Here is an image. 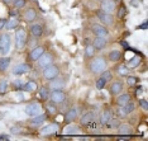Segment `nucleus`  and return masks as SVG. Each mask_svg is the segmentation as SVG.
<instances>
[{"label": "nucleus", "mask_w": 148, "mask_h": 141, "mask_svg": "<svg viewBox=\"0 0 148 141\" xmlns=\"http://www.w3.org/2000/svg\"><path fill=\"white\" fill-rule=\"evenodd\" d=\"M106 126L108 127H109V129H114V127H118V126H119V121H118V120H110L109 121V122H108L106 123Z\"/></svg>", "instance_id": "obj_39"}, {"label": "nucleus", "mask_w": 148, "mask_h": 141, "mask_svg": "<svg viewBox=\"0 0 148 141\" xmlns=\"http://www.w3.org/2000/svg\"><path fill=\"white\" fill-rule=\"evenodd\" d=\"M58 74H60V69L57 68L56 65H53V64L43 69V78L47 79V80L56 79L57 76H58Z\"/></svg>", "instance_id": "obj_3"}, {"label": "nucleus", "mask_w": 148, "mask_h": 141, "mask_svg": "<svg viewBox=\"0 0 148 141\" xmlns=\"http://www.w3.org/2000/svg\"><path fill=\"white\" fill-rule=\"evenodd\" d=\"M140 61H142V59L139 57V56H134V57H132L128 61V64H127V68L128 69H134V68H138L139 66V64H140Z\"/></svg>", "instance_id": "obj_23"}, {"label": "nucleus", "mask_w": 148, "mask_h": 141, "mask_svg": "<svg viewBox=\"0 0 148 141\" xmlns=\"http://www.w3.org/2000/svg\"><path fill=\"white\" fill-rule=\"evenodd\" d=\"M97 18H99V21L103 23V26H109L112 27L114 24V17L113 14H109V13H104V12H97L96 13Z\"/></svg>", "instance_id": "obj_6"}, {"label": "nucleus", "mask_w": 148, "mask_h": 141, "mask_svg": "<svg viewBox=\"0 0 148 141\" xmlns=\"http://www.w3.org/2000/svg\"><path fill=\"white\" fill-rule=\"evenodd\" d=\"M137 1H138V0H132V5H133V6H138L139 4H138Z\"/></svg>", "instance_id": "obj_49"}, {"label": "nucleus", "mask_w": 148, "mask_h": 141, "mask_svg": "<svg viewBox=\"0 0 148 141\" xmlns=\"http://www.w3.org/2000/svg\"><path fill=\"white\" fill-rule=\"evenodd\" d=\"M116 73L119 74L120 76H128L129 75V69H128L127 66H124V65H120V66H118L116 68Z\"/></svg>", "instance_id": "obj_31"}, {"label": "nucleus", "mask_w": 148, "mask_h": 141, "mask_svg": "<svg viewBox=\"0 0 148 141\" xmlns=\"http://www.w3.org/2000/svg\"><path fill=\"white\" fill-rule=\"evenodd\" d=\"M25 113L28 115L29 117H34V116H38L42 113V107L39 103H31V104L27 106L25 108Z\"/></svg>", "instance_id": "obj_7"}, {"label": "nucleus", "mask_w": 148, "mask_h": 141, "mask_svg": "<svg viewBox=\"0 0 148 141\" xmlns=\"http://www.w3.org/2000/svg\"><path fill=\"white\" fill-rule=\"evenodd\" d=\"M49 97H51V100L55 104H61L66 99V95L62 90H53V92L49 94Z\"/></svg>", "instance_id": "obj_10"}, {"label": "nucleus", "mask_w": 148, "mask_h": 141, "mask_svg": "<svg viewBox=\"0 0 148 141\" xmlns=\"http://www.w3.org/2000/svg\"><path fill=\"white\" fill-rule=\"evenodd\" d=\"M122 45H123V47H124V48H129V46H128L127 43H125V41H123V42H122Z\"/></svg>", "instance_id": "obj_51"}, {"label": "nucleus", "mask_w": 148, "mask_h": 141, "mask_svg": "<svg viewBox=\"0 0 148 141\" xmlns=\"http://www.w3.org/2000/svg\"><path fill=\"white\" fill-rule=\"evenodd\" d=\"M31 33H32L33 37L39 38V37L43 36V27L41 24H33L31 27Z\"/></svg>", "instance_id": "obj_19"}, {"label": "nucleus", "mask_w": 148, "mask_h": 141, "mask_svg": "<svg viewBox=\"0 0 148 141\" xmlns=\"http://www.w3.org/2000/svg\"><path fill=\"white\" fill-rule=\"evenodd\" d=\"M92 46L95 50H103L104 47L106 46V38H103V37H95L92 42Z\"/></svg>", "instance_id": "obj_18"}, {"label": "nucleus", "mask_w": 148, "mask_h": 141, "mask_svg": "<svg viewBox=\"0 0 148 141\" xmlns=\"http://www.w3.org/2000/svg\"><path fill=\"white\" fill-rule=\"evenodd\" d=\"M105 84H106L105 80H104L103 78H99V79L96 80V84H95V85H96L97 89H103L104 86H105Z\"/></svg>", "instance_id": "obj_38"}, {"label": "nucleus", "mask_w": 148, "mask_h": 141, "mask_svg": "<svg viewBox=\"0 0 148 141\" xmlns=\"http://www.w3.org/2000/svg\"><path fill=\"white\" fill-rule=\"evenodd\" d=\"M9 50H10V37L9 35H0V53L3 56L8 55Z\"/></svg>", "instance_id": "obj_4"}, {"label": "nucleus", "mask_w": 148, "mask_h": 141, "mask_svg": "<svg viewBox=\"0 0 148 141\" xmlns=\"http://www.w3.org/2000/svg\"><path fill=\"white\" fill-rule=\"evenodd\" d=\"M113 118V113L112 111H105V112L103 113V118H101V123L103 125H106L108 122H109L110 120Z\"/></svg>", "instance_id": "obj_30"}, {"label": "nucleus", "mask_w": 148, "mask_h": 141, "mask_svg": "<svg viewBox=\"0 0 148 141\" xmlns=\"http://www.w3.org/2000/svg\"><path fill=\"white\" fill-rule=\"evenodd\" d=\"M108 66V62L105 61L104 57H96L91 62H90V70H91L92 74H99V73H103L104 70L106 69Z\"/></svg>", "instance_id": "obj_1"}, {"label": "nucleus", "mask_w": 148, "mask_h": 141, "mask_svg": "<svg viewBox=\"0 0 148 141\" xmlns=\"http://www.w3.org/2000/svg\"><path fill=\"white\" fill-rule=\"evenodd\" d=\"M47 111H48L51 115H55V113L57 112V109H56V107H53L52 104H48L47 106Z\"/></svg>", "instance_id": "obj_43"}, {"label": "nucleus", "mask_w": 148, "mask_h": 141, "mask_svg": "<svg viewBox=\"0 0 148 141\" xmlns=\"http://www.w3.org/2000/svg\"><path fill=\"white\" fill-rule=\"evenodd\" d=\"M12 4L14 5L15 9H22V8H24V6H25L27 1H25V0H13Z\"/></svg>", "instance_id": "obj_34"}, {"label": "nucleus", "mask_w": 148, "mask_h": 141, "mask_svg": "<svg viewBox=\"0 0 148 141\" xmlns=\"http://www.w3.org/2000/svg\"><path fill=\"white\" fill-rule=\"evenodd\" d=\"M27 45V32L24 28H19L15 32V46L18 50L24 48Z\"/></svg>", "instance_id": "obj_2"}, {"label": "nucleus", "mask_w": 148, "mask_h": 141, "mask_svg": "<svg viewBox=\"0 0 148 141\" xmlns=\"http://www.w3.org/2000/svg\"><path fill=\"white\" fill-rule=\"evenodd\" d=\"M10 15H12V17L18 15V12H16V10H10Z\"/></svg>", "instance_id": "obj_48"}, {"label": "nucleus", "mask_w": 148, "mask_h": 141, "mask_svg": "<svg viewBox=\"0 0 148 141\" xmlns=\"http://www.w3.org/2000/svg\"><path fill=\"white\" fill-rule=\"evenodd\" d=\"M6 86H8V82L3 80V82L0 83V94H4L6 92Z\"/></svg>", "instance_id": "obj_41"}, {"label": "nucleus", "mask_w": 148, "mask_h": 141, "mask_svg": "<svg viewBox=\"0 0 148 141\" xmlns=\"http://www.w3.org/2000/svg\"><path fill=\"white\" fill-rule=\"evenodd\" d=\"M23 80H21V79H18V80H14L13 82V86H14L15 89H23Z\"/></svg>", "instance_id": "obj_40"}, {"label": "nucleus", "mask_w": 148, "mask_h": 141, "mask_svg": "<svg viewBox=\"0 0 148 141\" xmlns=\"http://www.w3.org/2000/svg\"><path fill=\"white\" fill-rule=\"evenodd\" d=\"M6 22H8V21H6L5 18H1V19H0V29L4 28L5 24H6Z\"/></svg>", "instance_id": "obj_45"}, {"label": "nucleus", "mask_w": 148, "mask_h": 141, "mask_svg": "<svg viewBox=\"0 0 148 141\" xmlns=\"http://www.w3.org/2000/svg\"><path fill=\"white\" fill-rule=\"evenodd\" d=\"M38 66L39 68H42V69H45L47 68V66H49V65H52L53 61H55V59H53V56H52V53H49V52H43L42 53V56L39 57L38 60Z\"/></svg>", "instance_id": "obj_5"}, {"label": "nucleus", "mask_w": 148, "mask_h": 141, "mask_svg": "<svg viewBox=\"0 0 148 141\" xmlns=\"http://www.w3.org/2000/svg\"><path fill=\"white\" fill-rule=\"evenodd\" d=\"M147 28V22H143L140 26H138V29H146Z\"/></svg>", "instance_id": "obj_47"}, {"label": "nucleus", "mask_w": 148, "mask_h": 141, "mask_svg": "<svg viewBox=\"0 0 148 141\" xmlns=\"http://www.w3.org/2000/svg\"><path fill=\"white\" fill-rule=\"evenodd\" d=\"M130 99H132V98H130V94H128V93L122 94V95L118 97V99H116V104L119 106V107H122V106H124V104H127V103L129 102Z\"/></svg>", "instance_id": "obj_24"}, {"label": "nucleus", "mask_w": 148, "mask_h": 141, "mask_svg": "<svg viewBox=\"0 0 148 141\" xmlns=\"http://www.w3.org/2000/svg\"><path fill=\"white\" fill-rule=\"evenodd\" d=\"M125 14H127V9L124 5H122L119 9V12H118V18H123V17H125Z\"/></svg>", "instance_id": "obj_42"}, {"label": "nucleus", "mask_w": 148, "mask_h": 141, "mask_svg": "<svg viewBox=\"0 0 148 141\" xmlns=\"http://www.w3.org/2000/svg\"><path fill=\"white\" fill-rule=\"evenodd\" d=\"M23 89L27 90V92H33V90L37 89V84L34 82H32V80H29V82H27L24 85H23Z\"/></svg>", "instance_id": "obj_29"}, {"label": "nucleus", "mask_w": 148, "mask_h": 141, "mask_svg": "<svg viewBox=\"0 0 148 141\" xmlns=\"http://www.w3.org/2000/svg\"><path fill=\"white\" fill-rule=\"evenodd\" d=\"M100 78H103L106 83H109L110 80L113 79V74L110 73V71H108V70H104L103 73H100Z\"/></svg>", "instance_id": "obj_33"}, {"label": "nucleus", "mask_w": 148, "mask_h": 141, "mask_svg": "<svg viewBox=\"0 0 148 141\" xmlns=\"http://www.w3.org/2000/svg\"><path fill=\"white\" fill-rule=\"evenodd\" d=\"M62 133H63V136H67V135L76 136V135H79V133H80V129H79V127H77V126L69 125V126H66L65 129H63Z\"/></svg>", "instance_id": "obj_16"}, {"label": "nucleus", "mask_w": 148, "mask_h": 141, "mask_svg": "<svg viewBox=\"0 0 148 141\" xmlns=\"http://www.w3.org/2000/svg\"><path fill=\"white\" fill-rule=\"evenodd\" d=\"M120 59H122V52L118 50H114L109 53V60H112V61H119Z\"/></svg>", "instance_id": "obj_27"}, {"label": "nucleus", "mask_w": 148, "mask_h": 141, "mask_svg": "<svg viewBox=\"0 0 148 141\" xmlns=\"http://www.w3.org/2000/svg\"><path fill=\"white\" fill-rule=\"evenodd\" d=\"M127 83H128V85H130V86H134L137 83H139V79L136 78V76H129L128 75V79H127Z\"/></svg>", "instance_id": "obj_37"}, {"label": "nucleus", "mask_w": 148, "mask_h": 141, "mask_svg": "<svg viewBox=\"0 0 148 141\" xmlns=\"http://www.w3.org/2000/svg\"><path fill=\"white\" fill-rule=\"evenodd\" d=\"M31 71V65L29 64H19V65L14 66L13 69V74L14 75H23V74H27Z\"/></svg>", "instance_id": "obj_11"}, {"label": "nucleus", "mask_w": 148, "mask_h": 141, "mask_svg": "<svg viewBox=\"0 0 148 141\" xmlns=\"http://www.w3.org/2000/svg\"><path fill=\"white\" fill-rule=\"evenodd\" d=\"M3 3H5V4H12L13 3V0H1Z\"/></svg>", "instance_id": "obj_50"}, {"label": "nucleus", "mask_w": 148, "mask_h": 141, "mask_svg": "<svg viewBox=\"0 0 148 141\" xmlns=\"http://www.w3.org/2000/svg\"><path fill=\"white\" fill-rule=\"evenodd\" d=\"M36 18H37V12H36V9H33V8L27 9L25 13H24V19H25V22H33Z\"/></svg>", "instance_id": "obj_20"}, {"label": "nucleus", "mask_w": 148, "mask_h": 141, "mask_svg": "<svg viewBox=\"0 0 148 141\" xmlns=\"http://www.w3.org/2000/svg\"><path fill=\"white\" fill-rule=\"evenodd\" d=\"M94 53H95V48H94L92 45H87L86 48H85V55L87 57H92Z\"/></svg>", "instance_id": "obj_36"}, {"label": "nucleus", "mask_w": 148, "mask_h": 141, "mask_svg": "<svg viewBox=\"0 0 148 141\" xmlns=\"http://www.w3.org/2000/svg\"><path fill=\"white\" fill-rule=\"evenodd\" d=\"M140 92H142V88H140V86H139V88H137V94H139Z\"/></svg>", "instance_id": "obj_52"}, {"label": "nucleus", "mask_w": 148, "mask_h": 141, "mask_svg": "<svg viewBox=\"0 0 148 141\" xmlns=\"http://www.w3.org/2000/svg\"><path fill=\"white\" fill-rule=\"evenodd\" d=\"M18 21L16 19H10V21H8L6 22V24H5V27H6V29H14V28H16L18 27Z\"/></svg>", "instance_id": "obj_35"}, {"label": "nucleus", "mask_w": 148, "mask_h": 141, "mask_svg": "<svg viewBox=\"0 0 148 141\" xmlns=\"http://www.w3.org/2000/svg\"><path fill=\"white\" fill-rule=\"evenodd\" d=\"M100 8H101V12L112 14V13L115 10L116 5H115V1H114V0H101Z\"/></svg>", "instance_id": "obj_9"}, {"label": "nucleus", "mask_w": 148, "mask_h": 141, "mask_svg": "<svg viewBox=\"0 0 148 141\" xmlns=\"http://www.w3.org/2000/svg\"><path fill=\"white\" fill-rule=\"evenodd\" d=\"M139 104H140V107H142L144 111L148 109V104H147V100H146V99H140V100H139Z\"/></svg>", "instance_id": "obj_44"}, {"label": "nucleus", "mask_w": 148, "mask_h": 141, "mask_svg": "<svg viewBox=\"0 0 148 141\" xmlns=\"http://www.w3.org/2000/svg\"><path fill=\"white\" fill-rule=\"evenodd\" d=\"M91 31L96 37H103V38H106L108 35H109V31L105 26L103 24H94L91 27Z\"/></svg>", "instance_id": "obj_8"}, {"label": "nucleus", "mask_w": 148, "mask_h": 141, "mask_svg": "<svg viewBox=\"0 0 148 141\" xmlns=\"http://www.w3.org/2000/svg\"><path fill=\"white\" fill-rule=\"evenodd\" d=\"M60 126L57 125V123H51V125L43 127L41 130V135L42 136H49V135H53V133H56L57 131H58Z\"/></svg>", "instance_id": "obj_12"}, {"label": "nucleus", "mask_w": 148, "mask_h": 141, "mask_svg": "<svg viewBox=\"0 0 148 141\" xmlns=\"http://www.w3.org/2000/svg\"><path fill=\"white\" fill-rule=\"evenodd\" d=\"M43 52H45V48H43L42 46H36L34 48L29 52V60H31V61H37V60L42 56Z\"/></svg>", "instance_id": "obj_13"}, {"label": "nucleus", "mask_w": 148, "mask_h": 141, "mask_svg": "<svg viewBox=\"0 0 148 141\" xmlns=\"http://www.w3.org/2000/svg\"><path fill=\"white\" fill-rule=\"evenodd\" d=\"M123 86H124V84L122 80H114L112 83V85H110V93L113 95H118L123 90Z\"/></svg>", "instance_id": "obj_14"}, {"label": "nucleus", "mask_w": 148, "mask_h": 141, "mask_svg": "<svg viewBox=\"0 0 148 141\" xmlns=\"http://www.w3.org/2000/svg\"><path fill=\"white\" fill-rule=\"evenodd\" d=\"M9 139H10L9 135H3V133H0V140H9Z\"/></svg>", "instance_id": "obj_46"}, {"label": "nucleus", "mask_w": 148, "mask_h": 141, "mask_svg": "<svg viewBox=\"0 0 148 141\" xmlns=\"http://www.w3.org/2000/svg\"><path fill=\"white\" fill-rule=\"evenodd\" d=\"M46 118H47L46 115H42V113H41V115H38V116H34V117H33V120L31 121V125L33 127H38V126H41L42 123L45 122Z\"/></svg>", "instance_id": "obj_21"}, {"label": "nucleus", "mask_w": 148, "mask_h": 141, "mask_svg": "<svg viewBox=\"0 0 148 141\" xmlns=\"http://www.w3.org/2000/svg\"><path fill=\"white\" fill-rule=\"evenodd\" d=\"M77 115H79V109H77V108L70 109L69 112H67V115H66V121H67V122H72V121L76 120Z\"/></svg>", "instance_id": "obj_26"}, {"label": "nucleus", "mask_w": 148, "mask_h": 141, "mask_svg": "<svg viewBox=\"0 0 148 141\" xmlns=\"http://www.w3.org/2000/svg\"><path fill=\"white\" fill-rule=\"evenodd\" d=\"M96 1H101V0H96Z\"/></svg>", "instance_id": "obj_53"}, {"label": "nucleus", "mask_w": 148, "mask_h": 141, "mask_svg": "<svg viewBox=\"0 0 148 141\" xmlns=\"http://www.w3.org/2000/svg\"><path fill=\"white\" fill-rule=\"evenodd\" d=\"M134 108H136V106H134V103L132 102V100H129V102L127 103V104H124L120 107V109H119V112L122 113V116H128L129 113H132Z\"/></svg>", "instance_id": "obj_15"}, {"label": "nucleus", "mask_w": 148, "mask_h": 141, "mask_svg": "<svg viewBox=\"0 0 148 141\" xmlns=\"http://www.w3.org/2000/svg\"><path fill=\"white\" fill-rule=\"evenodd\" d=\"M9 64H10V59L9 57H1L0 59V71H5L8 69Z\"/></svg>", "instance_id": "obj_28"}, {"label": "nucleus", "mask_w": 148, "mask_h": 141, "mask_svg": "<svg viewBox=\"0 0 148 141\" xmlns=\"http://www.w3.org/2000/svg\"><path fill=\"white\" fill-rule=\"evenodd\" d=\"M39 95H41V98L43 100L48 99V97H49V88H47V86H42V88L39 89Z\"/></svg>", "instance_id": "obj_32"}, {"label": "nucleus", "mask_w": 148, "mask_h": 141, "mask_svg": "<svg viewBox=\"0 0 148 141\" xmlns=\"http://www.w3.org/2000/svg\"><path fill=\"white\" fill-rule=\"evenodd\" d=\"M63 86H65V82H63L62 79H58V80L53 79V82L49 84V88L53 90H62Z\"/></svg>", "instance_id": "obj_22"}, {"label": "nucleus", "mask_w": 148, "mask_h": 141, "mask_svg": "<svg viewBox=\"0 0 148 141\" xmlns=\"http://www.w3.org/2000/svg\"><path fill=\"white\" fill-rule=\"evenodd\" d=\"M94 120H95V113L94 112H87L81 117V125L82 126H89Z\"/></svg>", "instance_id": "obj_17"}, {"label": "nucleus", "mask_w": 148, "mask_h": 141, "mask_svg": "<svg viewBox=\"0 0 148 141\" xmlns=\"http://www.w3.org/2000/svg\"><path fill=\"white\" fill-rule=\"evenodd\" d=\"M118 129H119V133L122 136H129L130 133H132V129H130V126L127 125V123H123V125L118 126Z\"/></svg>", "instance_id": "obj_25"}]
</instances>
